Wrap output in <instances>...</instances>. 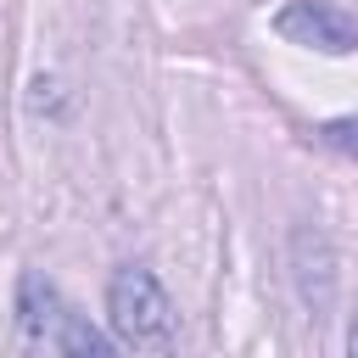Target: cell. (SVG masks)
Listing matches in <instances>:
<instances>
[{
    "label": "cell",
    "instance_id": "cell-1",
    "mask_svg": "<svg viewBox=\"0 0 358 358\" xmlns=\"http://www.w3.org/2000/svg\"><path fill=\"white\" fill-rule=\"evenodd\" d=\"M17 347L22 352H90V358H106L117 341H106L90 319H78L62 291L45 280V274H22L17 285Z\"/></svg>",
    "mask_w": 358,
    "mask_h": 358
},
{
    "label": "cell",
    "instance_id": "cell-2",
    "mask_svg": "<svg viewBox=\"0 0 358 358\" xmlns=\"http://www.w3.org/2000/svg\"><path fill=\"white\" fill-rule=\"evenodd\" d=\"M106 319H112V341L129 347V352H168L173 347V302L157 285V274L140 268V263L112 274Z\"/></svg>",
    "mask_w": 358,
    "mask_h": 358
},
{
    "label": "cell",
    "instance_id": "cell-3",
    "mask_svg": "<svg viewBox=\"0 0 358 358\" xmlns=\"http://www.w3.org/2000/svg\"><path fill=\"white\" fill-rule=\"evenodd\" d=\"M274 34L291 39V45L324 50V56L358 50V22H352L347 11H336L330 0H285V6L274 11Z\"/></svg>",
    "mask_w": 358,
    "mask_h": 358
},
{
    "label": "cell",
    "instance_id": "cell-4",
    "mask_svg": "<svg viewBox=\"0 0 358 358\" xmlns=\"http://www.w3.org/2000/svg\"><path fill=\"white\" fill-rule=\"evenodd\" d=\"M291 280H296V296L313 319H324L336 308V252L319 229H296L291 235Z\"/></svg>",
    "mask_w": 358,
    "mask_h": 358
},
{
    "label": "cell",
    "instance_id": "cell-5",
    "mask_svg": "<svg viewBox=\"0 0 358 358\" xmlns=\"http://www.w3.org/2000/svg\"><path fill=\"white\" fill-rule=\"evenodd\" d=\"M319 140H324L330 151H341V157L358 162V117H330V123H319Z\"/></svg>",
    "mask_w": 358,
    "mask_h": 358
},
{
    "label": "cell",
    "instance_id": "cell-6",
    "mask_svg": "<svg viewBox=\"0 0 358 358\" xmlns=\"http://www.w3.org/2000/svg\"><path fill=\"white\" fill-rule=\"evenodd\" d=\"M347 347H352V352H358V324H352V336H347Z\"/></svg>",
    "mask_w": 358,
    "mask_h": 358
}]
</instances>
